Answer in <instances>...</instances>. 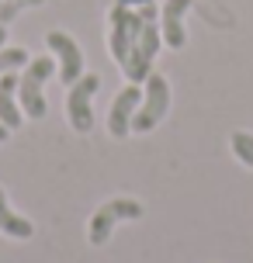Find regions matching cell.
Segmentation results:
<instances>
[{"instance_id": "cell-1", "label": "cell", "mask_w": 253, "mask_h": 263, "mask_svg": "<svg viewBox=\"0 0 253 263\" xmlns=\"http://www.w3.org/2000/svg\"><path fill=\"white\" fill-rule=\"evenodd\" d=\"M160 14H156V7L149 4V7H142V11H129V7H111V35H107V49H111V55L118 59L121 66L129 63V52H132V42L135 35H139V28L146 25V21H156Z\"/></svg>"}, {"instance_id": "cell-2", "label": "cell", "mask_w": 253, "mask_h": 263, "mask_svg": "<svg viewBox=\"0 0 253 263\" xmlns=\"http://www.w3.org/2000/svg\"><path fill=\"white\" fill-rule=\"evenodd\" d=\"M56 73V63L52 59H31L25 66V73L17 77V104L25 111L28 118H45V97H42V87L45 80Z\"/></svg>"}, {"instance_id": "cell-3", "label": "cell", "mask_w": 253, "mask_h": 263, "mask_svg": "<svg viewBox=\"0 0 253 263\" xmlns=\"http://www.w3.org/2000/svg\"><path fill=\"white\" fill-rule=\"evenodd\" d=\"M135 218H142V204L132 201V197H115V201H107V204H101V208L94 211L87 239H91L94 246H104L107 236L115 232V225L118 222H135Z\"/></svg>"}, {"instance_id": "cell-4", "label": "cell", "mask_w": 253, "mask_h": 263, "mask_svg": "<svg viewBox=\"0 0 253 263\" xmlns=\"http://www.w3.org/2000/svg\"><path fill=\"white\" fill-rule=\"evenodd\" d=\"M167 111H170V83L160 73H149L142 104H139V111H135V118H132V132H153L163 121Z\"/></svg>"}, {"instance_id": "cell-5", "label": "cell", "mask_w": 253, "mask_h": 263, "mask_svg": "<svg viewBox=\"0 0 253 263\" xmlns=\"http://www.w3.org/2000/svg\"><path fill=\"white\" fill-rule=\"evenodd\" d=\"M160 45H163V35H160V28H156V21H146V25L139 28L135 42H132L129 63L121 66L125 77L132 80V83H142V80L153 73V59H156V52H160Z\"/></svg>"}, {"instance_id": "cell-6", "label": "cell", "mask_w": 253, "mask_h": 263, "mask_svg": "<svg viewBox=\"0 0 253 263\" xmlns=\"http://www.w3.org/2000/svg\"><path fill=\"white\" fill-rule=\"evenodd\" d=\"M101 87V80L94 77H80L73 87H69V101H66V115L69 125L77 132H91L94 128V93Z\"/></svg>"}, {"instance_id": "cell-7", "label": "cell", "mask_w": 253, "mask_h": 263, "mask_svg": "<svg viewBox=\"0 0 253 263\" xmlns=\"http://www.w3.org/2000/svg\"><path fill=\"white\" fill-rule=\"evenodd\" d=\"M139 104H142V90H139V83H129V87L115 97L111 115H107V128H111L115 139H121V135L132 132V118H135V111H139Z\"/></svg>"}, {"instance_id": "cell-8", "label": "cell", "mask_w": 253, "mask_h": 263, "mask_svg": "<svg viewBox=\"0 0 253 263\" xmlns=\"http://www.w3.org/2000/svg\"><path fill=\"white\" fill-rule=\"evenodd\" d=\"M49 49H52L56 55H59V77L66 80V83H77L83 73V52L80 45L69 39L66 31H49Z\"/></svg>"}, {"instance_id": "cell-9", "label": "cell", "mask_w": 253, "mask_h": 263, "mask_svg": "<svg viewBox=\"0 0 253 263\" xmlns=\"http://www.w3.org/2000/svg\"><path fill=\"white\" fill-rule=\"evenodd\" d=\"M194 0H167L160 11V35L170 49H180L184 45V14L191 11Z\"/></svg>"}, {"instance_id": "cell-10", "label": "cell", "mask_w": 253, "mask_h": 263, "mask_svg": "<svg viewBox=\"0 0 253 263\" xmlns=\"http://www.w3.org/2000/svg\"><path fill=\"white\" fill-rule=\"evenodd\" d=\"M21 104H17V77L14 73H4L0 77V125L7 128H17L21 125Z\"/></svg>"}, {"instance_id": "cell-11", "label": "cell", "mask_w": 253, "mask_h": 263, "mask_svg": "<svg viewBox=\"0 0 253 263\" xmlns=\"http://www.w3.org/2000/svg\"><path fill=\"white\" fill-rule=\"evenodd\" d=\"M0 229H4V236H14V239H31V236H35V225L11 211L4 187H0Z\"/></svg>"}, {"instance_id": "cell-12", "label": "cell", "mask_w": 253, "mask_h": 263, "mask_svg": "<svg viewBox=\"0 0 253 263\" xmlns=\"http://www.w3.org/2000/svg\"><path fill=\"white\" fill-rule=\"evenodd\" d=\"M232 153H236L240 163L253 166V135L250 132H236V135H232Z\"/></svg>"}, {"instance_id": "cell-13", "label": "cell", "mask_w": 253, "mask_h": 263, "mask_svg": "<svg viewBox=\"0 0 253 263\" xmlns=\"http://www.w3.org/2000/svg\"><path fill=\"white\" fill-rule=\"evenodd\" d=\"M21 66H28L25 49H0V77L11 73V69H21Z\"/></svg>"}, {"instance_id": "cell-14", "label": "cell", "mask_w": 253, "mask_h": 263, "mask_svg": "<svg viewBox=\"0 0 253 263\" xmlns=\"http://www.w3.org/2000/svg\"><path fill=\"white\" fill-rule=\"evenodd\" d=\"M25 4H42V0H14V4H7V7H0V17H4V25H7V21H11V17L21 11Z\"/></svg>"}, {"instance_id": "cell-15", "label": "cell", "mask_w": 253, "mask_h": 263, "mask_svg": "<svg viewBox=\"0 0 253 263\" xmlns=\"http://www.w3.org/2000/svg\"><path fill=\"white\" fill-rule=\"evenodd\" d=\"M118 7H129V11H142V7H149L153 0H115Z\"/></svg>"}, {"instance_id": "cell-16", "label": "cell", "mask_w": 253, "mask_h": 263, "mask_svg": "<svg viewBox=\"0 0 253 263\" xmlns=\"http://www.w3.org/2000/svg\"><path fill=\"white\" fill-rule=\"evenodd\" d=\"M4 42H7V25H0V49H4Z\"/></svg>"}, {"instance_id": "cell-17", "label": "cell", "mask_w": 253, "mask_h": 263, "mask_svg": "<svg viewBox=\"0 0 253 263\" xmlns=\"http://www.w3.org/2000/svg\"><path fill=\"white\" fill-rule=\"evenodd\" d=\"M7 132H11V128H7V125H0V142L7 139Z\"/></svg>"}]
</instances>
